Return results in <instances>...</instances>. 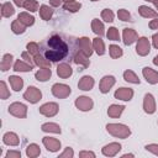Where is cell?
<instances>
[{"instance_id": "cell-42", "label": "cell", "mask_w": 158, "mask_h": 158, "mask_svg": "<svg viewBox=\"0 0 158 158\" xmlns=\"http://www.w3.org/2000/svg\"><path fill=\"white\" fill-rule=\"evenodd\" d=\"M26 49H27V52H28L30 54H32V56H36V54L40 53V46H38L36 42H30V43H27Z\"/></svg>"}, {"instance_id": "cell-40", "label": "cell", "mask_w": 158, "mask_h": 158, "mask_svg": "<svg viewBox=\"0 0 158 158\" xmlns=\"http://www.w3.org/2000/svg\"><path fill=\"white\" fill-rule=\"evenodd\" d=\"M23 7H25L26 10H28L30 12H35V11H37V10H38L40 5H38V2H37L36 0H26V2H25V5H23Z\"/></svg>"}, {"instance_id": "cell-31", "label": "cell", "mask_w": 158, "mask_h": 158, "mask_svg": "<svg viewBox=\"0 0 158 158\" xmlns=\"http://www.w3.org/2000/svg\"><path fill=\"white\" fill-rule=\"evenodd\" d=\"M93 48L95 49V52L99 54V56H102L105 53V44H104V41L100 38V37H95L93 40Z\"/></svg>"}, {"instance_id": "cell-3", "label": "cell", "mask_w": 158, "mask_h": 158, "mask_svg": "<svg viewBox=\"0 0 158 158\" xmlns=\"http://www.w3.org/2000/svg\"><path fill=\"white\" fill-rule=\"evenodd\" d=\"M70 93H72V89H70V86L67 85V84L56 83V84H53V86H52V94H53L56 98H58V99H65V98H68V96L70 95Z\"/></svg>"}, {"instance_id": "cell-14", "label": "cell", "mask_w": 158, "mask_h": 158, "mask_svg": "<svg viewBox=\"0 0 158 158\" xmlns=\"http://www.w3.org/2000/svg\"><path fill=\"white\" fill-rule=\"evenodd\" d=\"M114 96H115V99H118V100L130 101L133 98V90L131 88H120L115 91Z\"/></svg>"}, {"instance_id": "cell-47", "label": "cell", "mask_w": 158, "mask_h": 158, "mask_svg": "<svg viewBox=\"0 0 158 158\" xmlns=\"http://www.w3.org/2000/svg\"><path fill=\"white\" fill-rule=\"evenodd\" d=\"M144 148H146L148 152H152L153 154L158 156V144H156V143H151V144H147Z\"/></svg>"}, {"instance_id": "cell-9", "label": "cell", "mask_w": 158, "mask_h": 158, "mask_svg": "<svg viewBox=\"0 0 158 158\" xmlns=\"http://www.w3.org/2000/svg\"><path fill=\"white\" fill-rule=\"evenodd\" d=\"M115 83H116L115 77H112V75H105V77H102V79L100 80V84H99L100 91H101L102 94L109 93L110 89L115 85Z\"/></svg>"}, {"instance_id": "cell-36", "label": "cell", "mask_w": 158, "mask_h": 158, "mask_svg": "<svg viewBox=\"0 0 158 158\" xmlns=\"http://www.w3.org/2000/svg\"><path fill=\"white\" fill-rule=\"evenodd\" d=\"M123 79L128 83H132V84H139V78L131 69H127L123 72Z\"/></svg>"}, {"instance_id": "cell-26", "label": "cell", "mask_w": 158, "mask_h": 158, "mask_svg": "<svg viewBox=\"0 0 158 158\" xmlns=\"http://www.w3.org/2000/svg\"><path fill=\"white\" fill-rule=\"evenodd\" d=\"M41 154V149H40V146L36 144V143H30L27 147H26V156L30 157V158H36Z\"/></svg>"}, {"instance_id": "cell-10", "label": "cell", "mask_w": 158, "mask_h": 158, "mask_svg": "<svg viewBox=\"0 0 158 158\" xmlns=\"http://www.w3.org/2000/svg\"><path fill=\"white\" fill-rule=\"evenodd\" d=\"M78 43H79V51H81L85 56L90 57L93 54V43L90 42V40L88 37H80L78 40Z\"/></svg>"}, {"instance_id": "cell-12", "label": "cell", "mask_w": 158, "mask_h": 158, "mask_svg": "<svg viewBox=\"0 0 158 158\" xmlns=\"http://www.w3.org/2000/svg\"><path fill=\"white\" fill-rule=\"evenodd\" d=\"M42 143L49 152H57L60 148V141L57 138H53V137H43Z\"/></svg>"}, {"instance_id": "cell-33", "label": "cell", "mask_w": 158, "mask_h": 158, "mask_svg": "<svg viewBox=\"0 0 158 158\" xmlns=\"http://www.w3.org/2000/svg\"><path fill=\"white\" fill-rule=\"evenodd\" d=\"M17 19L26 26H32L35 23V17L32 15H30L28 12H20Z\"/></svg>"}, {"instance_id": "cell-7", "label": "cell", "mask_w": 158, "mask_h": 158, "mask_svg": "<svg viewBox=\"0 0 158 158\" xmlns=\"http://www.w3.org/2000/svg\"><path fill=\"white\" fill-rule=\"evenodd\" d=\"M58 104L57 102H46L42 106H40V114L47 117H53L54 115L58 114Z\"/></svg>"}, {"instance_id": "cell-34", "label": "cell", "mask_w": 158, "mask_h": 158, "mask_svg": "<svg viewBox=\"0 0 158 158\" xmlns=\"http://www.w3.org/2000/svg\"><path fill=\"white\" fill-rule=\"evenodd\" d=\"M26 25H23L19 19L17 20H15V21H12V23H11V30H12V32L14 33H16V35H21V33H23L25 31H26Z\"/></svg>"}, {"instance_id": "cell-20", "label": "cell", "mask_w": 158, "mask_h": 158, "mask_svg": "<svg viewBox=\"0 0 158 158\" xmlns=\"http://www.w3.org/2000/svg\"><path fill=\"white\" fill-rule=\"evenodd\" d=\"M138 14L142 17H146V19H157L158 17V12L154 11L153 9L146 6V5H141L138 7Z\"/></svg>"}, {"instance_id": "cell-24", "label": "cell", "mask_w": 158, "mask_h": 158, "mask_svg": "<svg viewBox=\"0 0 158 158\" xmlns=\"http://www.w3.org/2000/svg\"><path fill=\"white\" fill-rule=\"evenodd\" d=\"M91 30L94 33L99 35L100 37L105 35V28H104V23L99 20V19H93L91 21Z\"/></svg>"}, {"instance_id": "cell-19", "label": "cell", "mask_w": 158, "mask_h": 158, "mask_svg": "<svg viewBox=\"0 0 158 158\" xmlns=\"http://www.w3.org/2000/svg\"><path fill=\"white\" fill-rule=\"evenodd\" d=\"M88 58H89L88 56H85L81 51H79V52H77V54L74 57V63L78 65H81V70H83L90 65V60Z\"/></svg>"}, {"instance_id": "cell-8", "label": "cell", "mask_w": 158, "mask_h": 158, "mask_svg": "<svg viewBox=\"0 0 158 158\" xmlns=\"http://www.w3.org/2000/svg\"><path fill=\"white\" fill-rule=\"evenodd\" d=\"M75 106L77 109H79L80 111H90L94 106V102L91 100V98L89 96H79L75 99Z\"/></svg>"}, {"instance_id": "cell-29", "label": "cell", "mask_w": 158, "mask_h": 158, "mask_svg": "<svg viewBox=\"0 0 158 158\" xmlns=\"http://www.w3.org/2000/svg\"><path fill=\"white\" fill-rule=\"evenodd\" d=\"M32 68L33 67L31 64L26 63L25 60H20V59H17L14 64V70L15 72H31Z\"/></svg>"}, {"instance_id": "cell-21", "label": "cell", "mask_w": 158, "mask_h": 158, "mask_svg": "<svg viewBox=\"0 0 158 158\" xmlns=\"http://www.w3.org/2000/svg\"><path fill=\"white\" fill-rule=\"evenodd\" d=\"M2 142L7 146H17L20 143V139L15 132H6L2 137Z\"/></svg>"}, {"instance_id": "cell-17", "label": "cell", "mask_w": 158, "mask_h": 158, "mask_svg": "<svg viewBox=\"0 0 158 158\" xmlns=\"http://www.w3.org/2000/svg\"><path fill=\"white\" fill-rule=\"evenodd\" d=\"M57 74L58 77L67 79L73 74V69L70 67V63H59L57 65Z\"/></svg>"}, {"instance_id": "cell-25", "label": "cell", "mask_w": 158, "mask_h": 158, "mask_svg": "<svg viewBox=\"0 0 158 158\" xmlns=\"http://www.w3.org/2000/svg\"><path fill=\"white\" fill-rule=\"evenodd\" d=\"M9 83L11 85V88L15 90V91H20L23 86V80L22 78L17 77V75H10L9 77Z\"/></svg>"}, {"instance_id": "cell-16", "label": "cell", "mask_w": 158, "mask_h": 158, "mask_svg": "<svg viewBox=\"0 0 158 158\" xmlns=\"http://www.w3.org/2000/svg\"><path fill=\"white\" fill-rule=\"evenodd\" d=\"M142 74L144 77V79L147 80V83L149 84H157L158 83V72L149 68V67H144L142 69Z\"/></svg>"}, {"instance_id": "cell-52", "label": "cell", "mask_w": 158, "mask_h": 158, "mask_svg": "<svg viewBox=\"0 0 158 158\" xmlns=\"http://www.w3.org/2000/svg\"><path fill=\"white\" fill-rule=\"evenodd\" d=\"M62 1H63V0H49V4H51V6H53V7H58V6H60Z\"/></svg>"}, {"instance_id": "cell-57", "label": "cell", "mask_w": 158, "mask_h": 158, "mask_svg": "<svg viewBox=\"0 0 158 158\" xmlns=\"http://www.w3.org/2000/svg\"><path fill=\"white\" fill-rule=\"evenodd\" d=\"M63 1H65V2H70V1H74V0H63Z\"/></svg>"}, {"instance_id": "cell-30", "label": "cell", "mask_w": 158, "mask_h": 158, "mask_svg": "<svg viewBox=\"0 0 158 158\" xmlns=\"http://www.w3.org/2000/svg\"><path fill=\"white\" fill-rule=\"evenodd\" d=\"M12 59H14L12 54H10V53L4 54L2 59H1V63H0V68H1L2 72H6V70H9V69L11 68V65H12Z\"/></svg>"}, {"instance_id": "cell-56", "label": "cell", "mask_w": 158, "mask_h": 158, "mask_svg": "<svg viewBox=\"0 0 158 158\" xmlns=\"http://www.w3.org/2000/svg\"><path fill=\"white\" fill-rule=\"evenodd\" d=\"M123 157H133V154H123Z\"/></svg>"}, {"instance_id": "cell-51", "label": "cell", "mask_w": 158, "mask_h": 158, "mask_svg": "<svg viewBox=\"0 0 158 158\" xmlns=\"http://www.w3.org/2000/svg\"><path fill=\"white\" fill-rule=\"evenodd\" d=\"M152 43H153L154 48L158 49V33H154V35L152 36Z\"/></svg>"}, {"instance_id": "cell-55", "label": "cell", "mask_w": 158, "mask_h": 158, "mask_svg": "<svg viewBox=\"0 0 158 158\" xmlns=\"http://www.w3.org/2000/svg\"><path fill=\"white\" fill-rule=\"evenodd\" d=\"M153 5L156 6V9L158 10V0H153Z\"/></svg>"}, {"instance_id": "cell-35", "label": "cell", "mask_w": 158, "mask_h": 158, "mask_svg": "<svg viewBox=\"0 0 158 158\" xmlns=\"http://www.w3.org/2000/svg\"><path fill=\"white\" fill-rule=\"evenodd\" d=\"M15 14V9L10 2H4L1 5V16L2 17H10Z\"/></svg>"}, {"instance_id": "cell-28", "label": "cell", "mask_w": 158, "mask_h": 158, "mask_svg": "<svg viewBox=\"0 0 158 158\" xmlns=\"http://www.w3.org/2000/svg\"><path fill=\"white\" fill-rule=\"evenodd\" d=\"M33 60H35V64L41 67V68H51V60H48L47 58H44L41 53L33 56Z\"/></svg>"}, {"instance_id": "cell-44", "label": "cell", "mask_w": 158, "mask_h": 158, "mask_svg": "<svg viewBox=\"0 0 158 158\" xmlns=\"http://www.w3.org/2000/svg\"><path fill=\"white\" fill-rule=\"evenodd\" d=\"M9 96H10V91H9V89H7L6 84H5V81H0V98H1L2 100H5V99H7Z\"/></svg>"}, {"instance_id": "cell-5", "label": "cell", "mask_w": 158, "mask_h": 158, "mask_svg": "<svg viewBox=\"0 0 158 158\" xmlns=\"http://www.w3.org/2000/svg\"><path fill=\"white\" fill-rule=\"evenodd\" d=\"M23 99L31 104H36L42 99V93L36 86H28L27 90L23 93Z\"/></svg>"}, {"instance_id": "cell-48", "label": "cell", "mask_w": 158, "mask_h": 158, "mask_svg": "<svg viewBox=\"0 0 158 158\" xmlns=\"http://www.w3.org/2000/svg\"><path fill=\"white\" fill-rule=\"evenodd\" d=\"M20 157H21L20 151H9L6 153V158H20Z\"/></svg>"}, {"instance_id": "cell-49", "label": "cell", "mask_w": 158, "mask_h": 158, "mask_svg": "<svg viewBox=\"0 0 158 158\" xmlns=\"http://www.w3.org/2000/svg\"><path fill=\"white\" fill-rule=\"evenodd\" d=\"M79 157L80 158H84V157H91V158H94L95 157V153L94 152H90V151H81L79 153Z\"/></svg>"}, {"instance_id": "cell-11", "label": "cell", "mask_w": 158, "mask_h": 158, "mask_svg": "<svg viewBox=\"0 0 158 158\" xmlns=\"http://www.w3.org/2000/svg\"><path fill=\"white\" fill-rule=\"evenodd\" d=\"M143 110H144V112H147L149 115L154 114V111H156V100H154L153 95L149 93H147L143 98Z\"/></svg>"}, {"instance_id": "cell-4", "label": "cell", "mask_w": 158, "mask_h": 158, "mask_svg": "<svg viewBox=\"0 0 158 158\" xmlns=\"http://www.w3.org/2000/svg\"><path fill=\"white\" fill-rule=\"evenodd\" d=\"M9 114L19 118H25L27 116V106L22 102H12L9 106Z\"/></svg>"}, {"instance_id": "cell-39", "label": "cell", "mask_w": 158, "mask_h": 158, "mask_svg": "<svg viewBox=\"0 0 158 158\" xmlns=\"http://www.w3.org/2000/svg\"><path fill=\"white\" fill-rule=\"evenodd\" d=\"M106 37L111 41H120V33H118V30L116 27H110L107 33H106Z\"/></svg>"}, {"instance_id": "cell-27", "label": "cell", "mask_w": 158, "mask_h": 158, "mask_svg": "<svg viewBox=\"0 0 158 158\" xmlns=\"http://www.w3.org/2000/svg\"><path fill=\"white\" fill-rule=\"evenodd\" d=\"M52 15H53V9L51 6H48V5H41L40 6V16L42 20L48 21V20H51Z\"/></svg>"}, {"instance_id": "cell-32", "label": "cell", "mask_w": 158, "mask_h": 158, "mask_svg": "<svg viewBox=\"0 0 158 158\" xmlns=\"http://www.w3.org/2000/svg\"><path fill=\"white\" fill-rule=\"evenodd\" d=\"M41 130L43 132H52V133H60L62 130L59 127V125L57 123H53V122H47V123H43L41 126Z\"/></svg>"}, {"instance_id": "cell-23", "label": "cell", "mask_w": 158, "mask_h": 158, "mask_svg": "<svg viewBox=\"0 0 158 158\" xmlns=\"http://www.w3.org/2000/svg\"><path fill=\"white\" fill-rule=\"evenodd\" d=\"M123 109H125L123 105H115V104H112V105H110L109 109H107V115H109L110 117H112V118L120 117L121 114H122V111H123Z\"/></svg>"}, {"instance_id": "cell-50", "label": "cell", "mask_w": 158, "mask_h": 158, "mask_svg": "<svg viewBox=\"0 0 158 158\" xmlns=\"http://www.w3.org/2000/svg\"><path fill=\"white\" fill-rule=\"evenodd\" d=\"M149 28L151 30H158V17L149 22Z\"/></svg>"}, {"instance_id": "cell-53", "label": "cell", "mask_w": 158, "mask_h": 158, "mask_svg": "<svg viewBox=\"0 0 158 158\" xmlns=\"http://www.w3.org/2000/svg\"><path fill=\"white\" fill-rule=\"evenodd\" d=\"M25 2H26V0H14V4L19 7H22L25 5Z\"/></svg>"}, {"instance_id": "cell-22", "label": "cell", "mask_w": 158, "mask_h": 158, "mask_svg": "<svg viewBox=\"0 0 158 158\" xmlns=\"http://www.w3.org/2000/svg\"><path fill=\"white\" fill-rule=\"evenodd\" d=\"M51 75H52L51 68H42V69H40L35 73V78L38 81H47L51 78Z\"/></svg>"}, {"instance_id": "cell-38", "label": "cell", "mask_w": 158, "mask_h": 158, "mask_svg": "<svg viewBox=\"0 0 158 158\" xmlns=\"http://www.w3.org/2000/svg\"><path fill=\"white\" fill-rule=\"evenodd\" d=\"M109 52H110V57H111L112 59L120 58V57L123 54L121 47H118L117 44H111V46L109 47Z\"/></svg>"}, {"instance_id": "cell-18", "label": "cell", "mask_w": 158, "mask_h": 158, "mask_svg": "<svg viewBox=\"0 0 158 158\" xmlns=\"http://www.w3.org/2000/svg\"><path fill=\"white\" fill-rule=\"evenodd\" d=\"M94 84H95V81H94L93 77H90V75H84V77L79 80L78 88H79L80 90L89 91V90H91V89L94 88Z\"/></svg>"}, {"instance_id": "cell-1", "label": "cell", "mask_w": 158, "mask_h": 158, "mask_svg": "<svg viewBox=\"0 0 158 158\" xmlns=\"http://www.w3.org/2000/svg\"><path fill=\"white\" fill-rule=\"evenodd\" d=\"M77 37L53 32L40 43V53L52 63H70L79 49Z\"/></svg>"}, {"instance_id": "cell-6", "label": "cell", "mask_w": 158, "mask_h": 158, "mask_svg": "<svg viewBox=\"0 0 158 158\" xmlns=\"http://www.w3.org/2000/svg\"><path fill=\"white\" fill-rule=\"evenodd\" d=\"M136 52L141 57H144V56H147L151 52V43H149V41H148L147 37H139L137 40Z\"/></svg>"}, {"instance_id": "cell-43", "label": "cell", "mask_w": 158, "mask_h": 158, "mask_svg": "<svg viewBox=\"0 0 158 158\" xmlns=\"http://www.w3.org/2000/svg\"><path fill=\"white\" fill-rule=\"evenodd\" d=\"M117 17L121 20V21H131V15H130V12L127 11V10H125V9H120L118 11H117Z\"/></svg>"}, {"instance_id": "cell-15", "label": "cell", "mask_w": 158, "mask_h": 158, "mask_svg": "<svg viewBox=\"0 0 158 158\" xmlns=\"http://www.w3.org/2000/svg\"><path fill=\"white\" fill-rule=\"evenodd\" d=\"M122 36H123V43L126 46H130V44H132L133 42H136L138 40L137 32L133 28H128V27L127 28H123Z\"/></svg>"}, {"instance_id": "cell-46", "label": "cell", "mask_w": 158, "mask_h": 158, "mask_svg": "<svg viewBox=\"0 0 158 158\" xmlns=\"http://www.w3.org/2000/svg\"><path fill=\"white\" fill-rule=\"evenodd\" d=\"M73 156H74V152H73V149H72L70 147H65L64 152L59 154V158H72Z\"/></svg>"}, {"instance_id": "cell-41", "label": "cell", "mask_w": 158, "mask_h": 158, "mask_svg": "<svg viewBox=\"0 0 158 158\" xmlns=\"http://www.w3.org/2000/svg\"><path fill=\"white\" fill-rule=\"evenodd\" d=\"M101 19L105 22H112L114 21V12L110 9H104L101 11Z\"/></svg>"}, {"instance_id": "cell-2", "label": "cell", "mask_w": 158, "mask_h": 158, "mask_svg": "<svg viewBox=\"0 0 158 158\" xmlns=\"http://www.w3.org/2000/svg\"><path fill=\"white\" fill-rule=\"evenodd\" d=\"M106 131L111 136L117 137V138H127L131 135V130L128 128V126L123 123H107Z\"/></svg>"}, {"instance_id": "cell-59", "label": "cell", "mask_w": 158, "mask_h": 158, "mask_svg": "<svg viewBox=\"0 0 158 158\" xmlns=\"http://www.w3.org/2000/svg\"><path fill=\"white\" fill-rule=\"evenodd\" d=\"M90 1H99V0H90Z\"/></svg>"}, {"instance_id": "cell-58", "label": "cell", "mask_w": 158, "mask_h": 158, "mask_svg": "<svg viewBox=\"0 0 158 158\" xmlns=\"http://www.w3.org/2000/svg\"><path fill=\"white\" fill-rule=\"evenodd\" d=\"M146 1H149V2H153V0H146Z\"/></svg>"}, {"instance_id": "cell-37", "label": "cell", "mask_w": 158, "mask_h": 158, "mask_svg": "<svg viewBox=\"0 0 158 158\" xmlns=\"http://www.w3.org/2000/svg\"><path fill=\"white\" fill-rule=\"evenodd\" d=\"M81 7V4L78 2V1H70V2H65L63 5V9L65 11H69V12H77L79 11Z\"/></svg>"}, {"instance_id": "cell-45", "label": "cell", "mask_w": 158, "mask_h": 158, "mask_svg": "<svg viewBox=\"0 0 158 158\" xmlns=\"http://www.w3.org/2000/svg\"><path fill=\"white\" fill-rule=\"evenodd\" d=\"M21 58L26 62V63H28V64H31L32 67L35 65V60H33V58L30 56V53L28 52H22V54H21Z\"/></svg>"}, {"instance_id": "cell-13", "label": "cell", "mask_w": 158, "mask_h": 158, "mask_svg": "<svg viewBox=\"0 0 158 158\" xmlns=\"http://www.w3.org/2000/svg\"><path fill=\"white\" fill-rule=\"evenodd\" d=\"M121 148H122V147H121L120 143H117V142H111V143L104 146L102 149H101V152H102V154L106 156V157H114V156H116V154L121 151Z\"/></svg>"}, {"instance_id": "cell-54", "label": "cell", "mask_w": 158, "mask_h": 158, "mask_svg": "<svg viewBox=\"0 0 158 158\" xmlns=\"http://www.w3.org/2000/svg\"><path fill=\"white\" fill-rule=\"evenodd\" d=\"M153 64H156V65H158V56H156V57L153 58Z\"/></svg>"}]
</instances>
